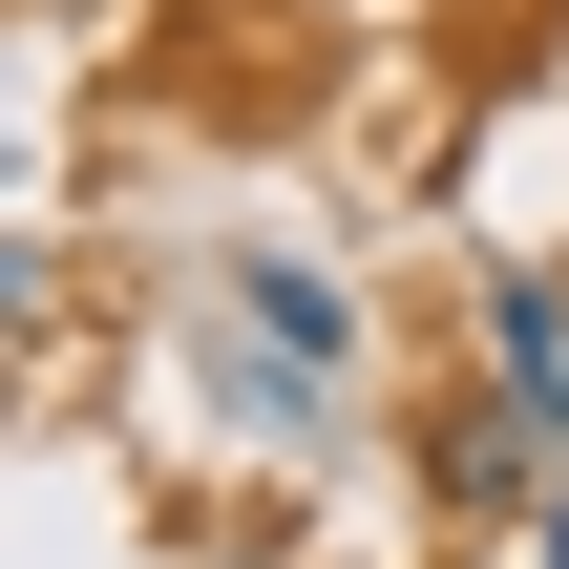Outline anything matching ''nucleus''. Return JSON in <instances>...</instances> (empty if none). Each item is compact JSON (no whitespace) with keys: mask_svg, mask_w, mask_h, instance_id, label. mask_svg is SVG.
<instances>
[{"mask_svg":"<svg viewBox=\"0 0 569 569\" xmlns=\"http://www.w3.org/2000/svg\"><path fill=\"white\" fill-rule=\"evenodd\" d=\"M422 486H443L465 528H549V486H569V443L528 422V401H507V380H465V401L422 422Z\"/></svg>","mask_w":569,"mask_h":569,"instance_id":"f257e3e1","label":"nucleus"},{"mask_svg":"<svg viewBox=\"0 0 569 569\" xmlns=\"http://www.w3.org/2000/svg\"><path fill=\"white\" fill-rule=\"evenodd\" d=\"M232 317H253V401H338V359H359V296H338V274L232 253Z\"/></svg>","mask_w":569,"mask_h":569,"instance_id":"f03ea898","label":"nucleus"},{"mask_svg":"<svg viewBox=\"0 0 569 569\" xmlns=\"http://www.w3.org/2000/svg\"><path fill=\"white\" fill-rule=\"evenodd\" d=\"M486 380L569 443V274H486Z\"/></svg>","mask_w":569,"mask_h":569,"instance_id":"7ed1b4c3","label":"nucleus"},{"mask_svg":"<svg viewBox=\"0 0 569 569\" xmlns=\"http://www.w3.org/2000/svg\"><path fill=\"white\" fill-rule=\"evenodd\" d=\"M528 569H569V486H549V528H528Z\"/></svg>","mask_w":569,"mask_h":569,"instance_id":"20e7f679","label":"nucleus"}]
</instances>
